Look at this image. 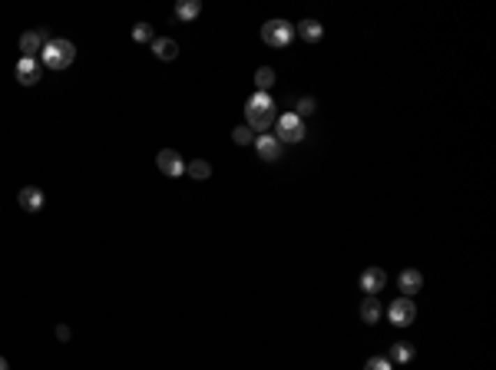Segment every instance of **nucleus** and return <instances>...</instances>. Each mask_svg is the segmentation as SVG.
Here are the masks:
<instances>
[{"label":"nucleus","mask_w":496,"mask_h":370,"mask_svg":"<svg viewBox=\"0 0 496 370\" xmlns=\"http://www.w3.org/2000/svg\"><path fill=\"white\" fill-rule=\"evenodd\" d=\"M397 284H400V291L410 298V294L423 291V275H420L417 268H404L400 271V278H397Z\"/></svg>","instance_id":"nucleus-11"},{"label":"nucleus","mask_w":496,"mask_h":370,"mask_svg":"<svg viewBox=\"0 0 496 370\" xmlns=\"http://www.w3.org/2000/svg\"><path fill=\"white\" fill-rule=\"evenodd\" d=\"M417 318V305L410 301V298H397L394 305L387 307V321L394 324V327H410Z\"/></svg>","instance_id":"nucleus-5"},{"label":"nucleus","mask_w":496,"mask_h":370,"mask_svg":"<svg viewBox=\"0 0 496 370\" xmlns=\"http://www.w3.org/2000/svg\"><path fill=\"white\" fill-rule=\"evenodd\" d=\"M275 119H278L275 100L268 93H255L252 100H248V106H245V126L262 136V132H268V129L275 126Z\"/></svg>","instance_id":"nucleus-1"},{"label":"nucleus","mask_w":496,"mask_h":370,"mask_svg":"<svg viewBox=\"0 0 496 370\" xmlns=\"http://www.w3.org/2000/svg\"><path fill=\"white\" fill-rule=\"evenodd\" d=\"M156 166H159V172H163V176H169V179L186 176V159H182L176 149H163V153L156 155Z\"/></svg>","instance_id":"nucleus-6"},{"label":"nucleus","mask_w":496,"mask_h":370,"mask_svg":"<svg viewBox=\"0 0 496 370\" xmlns=\"http://www.w3.org/2000/svg\"><path fill=\"white\" fill-rule=\"evenodd\" d=\"M275 83V70L271 66H262V70H255V86L258 93H268V86Z\"/></svg>","instance_id":"nucleus-19"},{"label":"nucleus","mask_w":496,"mask_h":370,"mask_svg":"<svg viewBox=\"0 0 496 370\" xmlns=\"http://www.w3.org/2000/svg\"><path fill=\"white\" fill-rule=\"evenodd\" d=\"M275 129H278V136L275 139L285 146V142H301L305 139V119L298 113H285L275 119Z\"/></svg>","instance_id":"nucleus-3"},{"label":"nucleus","mask_w":496,"mask_h":370,"mask_svg":"<svg viewBox=\"0 0 496 370\" xmlns=\"http://www.w3.org/2000/svg\"><path fill=\"white\" fill-rule=\"evenodd\" d=\"M199 10H202V3H199V0H179V3H176V17H179V20H186V24H189V20H195V17H199Z\"/></svg>","instance_id":"nucleus-16"},{"label":"nucleus","mask_w":496,"mask_h":370,"mask_svg":"<svg viewBox=\"0 0 496 370\" xmlns=\"http://www.w3.org/2000/svg\"><path fill=\"white\" fill-rule=\"evenodd\" d=\"M17 202H20L24 212H40V208H43V192H40L37 185H27V189H20Z\"/></svg>","instance_id":"nucleus-12"},{"label":"nucleus","mask_w":496,"mask_h":370,"mask_svg":"<svg viewBox=\"0 0 496 370\" xmlns=\"http://www.w3.org/2000/svg\"><path fill=\"white\" fill-rule=\"evenodd\" d=\"M364 370H394V364L387 357H370L368 364H364Z\"/></svg>","instance_id":"nucleus-23"},{"label":"nucleus","mask_w":496,"mask_h":370,"mask_svg":"<svg viewBox=\"0 0 496 370\" xmlns=\"http://www.w3.org/2000/svg\"><path fill=\"white\" fill-rule=\"evenodd\" d=\"M40 77H43V66H40L37 56H20V60H17V83L37 86Z\"/></svg>","instance_id":"nucleus-7"},{"label":"nucleus","mask_w":496,"mask_h":370,"mask_svg":"<svg viewBox=\"0 0 496 370\" xmlns=\"http://www.w3.org/2000/svg\"><path fill=\"white\" fill-rule=\"evenodd\" d=\"M315 109H318V102L311 100V96H301V100H298V116H301V119H305V116H311Z\"/></svg>","instance_id":"nucleus-22"},{"label":"nucleus","mask_w":496,"mask_h":370,"mask_svg":"<svg viewBox=\"0 0 496 370\" xmlns=\"http://www.w3.org/2000/svg\"><path fill=\"white\" fill-rule=\"evenodd\" d=\"M294 33L301 40H308V43H318V40L324 37V26H321L318 20H301V24L294 26Z\"/></svg>","instance_id":"nucleus-14"},{"label":"nucleus","mask_w":496,"mask_h":370,"mask_svg":"<svg viewBox=\"0 0 496 370\" xmlns=\"http://www.w3.org/2000/svg\"><path fill=\"white\" fill-rule=\"evenodd\" d=\"M255 149L258 155L265 159V162H278L281 159V142L271 136V132H262V136H255Z\"/></svg>","instance_id":"nucleus-8"},{"label":"nucleus","mask_w":496,"mask_h":370,"mask_svg":"<svg viewBox=\"0 0 496 370\" xmlns=\"http://www.w3.org/2000/svg\"><path fill=\"white\" fill-rule=\"evenodd\" d=\"M232 139L239 142V146H248V142H255V132L248 126H235L232 129Z\"/></svg>","instance_id":"nucleus-21"},{"label":"nucleus","mask_w":496,"mask_h":370,"mask_svg":"<svg viewBox=\"0 0 496 370\" xmlns=\"http://www.w3.org/2000/svg\"><path fill=\"white\" fill-rule=\"evenodd\" d=\"M292 37H294V26L288 24V20H268V24L262 26V40H265L268 47H275V50L288 47Z\"/></svg>","instance_id":"nucleus-4"},{"label":"nucleus","mask_w":496,"mask_h":370,"mask_svg":"<svg viewBox=\"0 0 496 370\" xmlns=\"http://www.w3.org/2000/svg\"><path fill=\"white\" fill-rule=\"evenodd\" d=\"M47 30H30V33H24L20 37V50H24V56H37L40 50H43V43H47Z\"/></svg>","instance_id":"nucleus-9"},{"label":"nucleus","mask_w":496,"mask_h":370,"mask_svg":"<svg viewBox=\"0 0 496 370\" xmlns=\"http://www.w3.org/2000/svg\"><path fill=\"white\" fill-rule=\"evenodd\" d=\"M384 284H387V271H384V268H368L364 275H361V291L377 294Z\"/></svg>","instance_id":"nucleus-10"},{"label":"nucleus","mask_w":496,"mask_h":370,"mask_svg":"<svg viewBox=\"0 0 496 370\" xmlns=\"http://www.w3.org/2000/svg\"><path fill=\"white\" fill-rule=\"evenodd\" d=\"M133 40H136V43H153V26L149 24H136L133 26Z\"/></svg>","instance_id":"nucleus-20"},{"label":"nucleus","mask_w":496,"mask_h":370,"mask_svg":"<svg viewBox=\"0 0 496 370\" xmlns=\"http://www.w3.org/2000/svg\"><path fill=\"white\" fill-rule=\"evenodd\" d=\"M0 370H7V360H3V357H0Z\"/></svg>","instance_id":"nucleus-25"},{"label":"nucleus","mask_w":496,"mask_h":370,"mask_svg":"<svg viewBox=\"0 0 496 370\" xmlns=\"http://www.w3.org/2000/svg\"><path fill=\"white\" fill-rule=\"evenodd\" d=\"M361 321H364V324H377V321H381V305H377L374 294L364 298V305H361Z\"/></svg>","instance_id":"nucleus-15"},{"label":"nucleus","mask_w":496,"mask_h":370,"mask_svg":"<svg viewBox=\"0 0 496 370\" xmlns=\"http://www.w3.org/2000/svg\"><path fill=\"white\" fill-rule=\"evenodd\" d=\"M73 60H77V47L63 37L47 40L40 50V66H47V70H66Z\"/></svg>","instance_id":"nucleus-2"},{"label":"nucleus","mask_w":496,"mask_h":370,"mask_svg":"<svg viewBox=\"0 0 496 370\" xmlns=\"http://www.w3.org/2000/svg\"><path fill=\"white\" fill-rule=\"evenodd\" d=\"M391 364H410V360H414V347L410 344H404V341H397L394 347H391Z\"/></svg>","instance_id":"nucleus-17"},{"label":"nucleus","mask_w":496,"mask_h":370,"mask_svg":"<svg viewBox=\"0 0 496 370\" xmlns=\"http://www.w3.org/2000/svg\"><path fill=\"white\" fill-rule=\"evenodd\" d=\"M57 337H60V341H70V327H66V324H60V327H57Z\"/></svg>","instance_id":"nucleus-24"},{"label":"nucleus","mask_w":496,"mask_h":370,"mask_svg":"<svg viewBox=\"0 0 496 370\" xmlns=\"http://www.w3.org/2000/svg\"><path fill=\"white\" fill-rule=\"evenodd\" d=\"M186 176H192V179H209V176H212V166H209V162H205V159H195V162H189V166H186Z\"/></svg>","instance_id":"nucleus-18"},{"label":"nucleus","mask_w":496,"mask_h":370,"mask_svg":"<svg viewBox=\"0 0 496 370\" xmlns=\"http://www.w3.org/2000/svg\"><path fill=\"white\" fill-rule=\"evenodd\" d=\"M153 53L159 56V60H165V63H172L179 56V43L176 40H169V37H156L153 40Z\"/></svg>","instance_id":"nucleus-13"}]
</instances>
